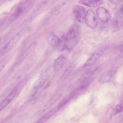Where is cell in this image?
<instances>
[{
    "instance_id": "ba28073f",
    "label": "cell",
    "mask_w": 123,
    "mask_h": 123,
    "mask_svg": "<svg viewBox=\"0 0 123 123\" xmlns=\"http://www.w3.org/2000/svg\"><path fill=\"white\" fill-rule=\"evenodd\" d=\"M66 61V57L63 55H60L58 57L55 61L54 64L55 70H59L65 63Z\"/></svg>"
},
{
    "instance_id": "44dd1931",
    "label": "cell",
    "mask_w": 123,
    "mask_h": 123,
    "mask_svg": "<svg viewBox=\"0 0 123 123\" xmlns=\"http://www.w3.org/2000/svg\"><path fill=\"white\" fill-rule=\"evenodd\" d=\"M2 44V41L1 39L0 38V47L1 46V44Z\"/></svg>"
},
{
    "instance_id": "ffe728a7",
    "label": "cell",
    "mask_w": 123,
    "mask_h": 123,
    "mask_svg": "<svg viewBox=\"0 0 123 123\" xmlns=\"http://www.w3.org/2000/svg\"><path fill=\"white\" fill-rule=\"evenodd\" d=\"M4 3L2 0H0V6H1Z\"/></svg>"
},
{
    "instance_id": "7a4b0ae2",
    "label": "cell",
    "mask_w": 123,
    "mask_h": 123,
    "mask_svg": "<svg viewBox=\"0 0 123 123\" xmlns=\"http://www.w3.org/2000/svg\"><path fill=\"white\" fill-rule=\"evenodd\" d=\"M84 22L86 25L90 28L94 29L97 27L98 19L95 12L92 9H89L87 10Z\"/></svg>"
},
{
    "instance_id": "e0dca14e",
    "label": "cell",
    "mask_w": 123,
    "mask_h": 123,
    "mask_svg": "<svg viewBox=\"0 0 123 123\" xmlns=\"http://www.w3.org/2000/svg\"><path fill=\"white\" fill-rule=\"evenodd\" d=\"M72 70V68L71 67L68 68L62 75V77L64 79H66L69 75Z\"/></svg>"
},
{
    "instance_id": "4fadbf2b",
    "label": "cell",
    "mask_w": 123,
    "mask_h": 123,
    "mask_svg": "<svg viewBox=\"0 0 123 123\" xmlns=\"http://www.w3.org/2000/svg\"><path fill=\"white\" fill-rule=\"evenodd\" d=\"M59 41V39L57 36L53 35L50 39L49 43L51 46H54L58 45Z\"/></svg>"
},
{
    "instance_id": "6da1fadb",
    "label": "cell",
    "mask_w": 123,
    "mask_h": 123,
    "mask_svg": "<svg viewBox=\"0 0 123 123\" xmlns=\"http://www.w3.org/2000/svg\"><path fill=\"white\" fill-rule=\"evenodd\" d=\"M23 32L20 31L12 37L0 50V57L6 54L15 45L22 37Z\"/></svg>"
},
{
    "instance_id": "5bb4252c",
    "label": "cell",
    "mask_w": 123,
    "mask_h": 123,
    "mask_svg": "<svg viewBox=\"0 0 123 123\" xmlns=\"http://www.w3.org/2000/svg\"><path fill=\"white\" fill-rule=\"evenodd\" d=\"M58 49L61 51H63L66 47V40L64 36L60 40L58 44Z\"/></svg>"
},
{
    "instance_id": "2e32d148",
    "label": "cell",
    "mask_w": 123,
    "mask_h": 123,
    "mask_svg": "<svg viewBox=\"0 0 123 123\" xmlns=\"http://www.w3.org/2000/svg\"><path fill=\"white\" fill-rule=\"evenodd\" d=\"M123 105L121 104L117 105L114 108L113 113L116 114L121 112L123 110Z\"/></svg>"
},
{
    "instance_id": "d6986e66",
    "label": "cell",
    "mask_w": 123,
    "mask_h": 123,
    "mask_svg": "<svg viewBox=\"0 0 123 123\" xmlns=\"http://www.w3.org/2000/svg\"><path fill=\"white\" fill-rule=\"evenodd\" d=\"M110 2L112 4L117 5L121 3L123 0H109Z\"/></svg>"
},
{
    "instance_id": "8992f818",
    "label": "cell",
    "mask_w": 123,
    "mask_h": 123,
    "mask_svg": "<svg viewBox=\"0 0 123 123\" xmlns=\"http://www.w3.org/2000/svg\"><path fill=\"white\" fill-rule=\"evenodd\" d=\"M102 50H100L94 53L84 65V67H88L93 64L104 53Z\"/></svg>"
},
{
    "instance_id": "52a82bcc",
    "label": "cell",
    "mask_w": 123,
    "mask_h": 123,
    "mask_svg": "<svg viewBox=\"0 0 123 123\" xmlns=\"http://www.w3.org/2000/svg\"><path fill=\"white\" fill-rule=\"evenodd\" d=\"M18 87L17 86L15 87L0 104V111L6 106L13 98L17 92Z\"/></svg>"
},
{
    "instance_id": "7c38bea8",
    "label": "cell",
    "mask_w": 123,
    "mask_h": 123,
    "mask_svg": "<svg viewBox=\"0 0 123 123\" xmlns=\"http://www.w3.org/2000/svg\"><path fill=\"white\" fill-rule=\"evenodd\" d=\"M10 55H7L5 57L0 63V72L5 67L11 58Z\"/></svg>"
},
{
    "instance_id": "3957f363",
    "label": "cell",
    "mask_w": 123,
    "mask_h": 123,
    "mask_svg": "<svg viewBox=\"0 0 123 123\" xmlns=\"http://www.w3.org/2000/svg\"><path fill=\"white\" fill-rule=\"evenodd\" d=\"M79 31L78 25L76 24L73 25L64 36L66 41L78 40Z\"/></svg>"
},
{
    "instance_id": "9c48e42d",
    "label": "cell",
    "mask_w": 123,
    "mask_h": 123,
    "mask_svg": "<svg viewBox=\"0 0 123 123\" xmlns=\"http://www.w3.org/2000/svg\"><path fill=\"white\" fill-rule=\"evenodd\" d=\"M79 2L81 4L92 7H96L103 3L100 0H81Z\"/></svg>"
},
{
    "instance_id": "9a60e30c",
    "label": "cell",
    "mask_w": 123,
    "mask_h": 123,
    "mask_svg": "<svg viewBox=\"0 0 123 123\" xmlns=\"http://www.w3.org/2000/svg\"><path fill=\"white\" fill-rule=\"evenodd\" d=\"M24 10L23 7L21 6L18 7L14 12L13 16L15 18L18 17L22 13Z\"/></svg>"
},
{
    "instance_id": "8fae6325",
    "label": "cell",
    "mask_w": 123,
    "mask_h": 123,
    "mask_svg": "<svg viewBox=\"0 0 123 123\" xmlns=\"http://www.w3.org/2000/svg\"><path fill=\"white\" fill-rule=\"evenodd\" d=\"M97 70V69L96 68L95 69L87 71L81 76L79 79V80L82 81L88 78L94 74Z\"/></svg>"
},
{
    "instance_id": "ac0fdd59",
    "label": "cell",
    "mask_w": 123,
    "mask_h": 123,
    "mask_svg": "<svg viewBox=\"0 0 123 123\" xmlns=\"http://www.w3.org/2000/svg\"><path fill=\"white\" fill-rule=\"evenodd\" d=\"M68 101V100L65 99L61 101L58 105L57 107L58 109L64 106Z\"/></svg>"
},
{
    "instance_id": "30bf717a",
    "label": "cell",
    "mask_w": 123,
    "mask_h": 123,
    "mask_svg": "<svg viewBox=\"0 0 123 123\" xmlns=\"http://www.w3.org/2000/svg\"><path fill=\"white\" fill-rule=\"evenodd\" d=\"M59 109L57 107L56 108L53 109L44 115L37 122L42 123L45 121L56 113Z\"/></svg>"
},
{
    "instance_id": "277c9868",
    "label": "cell",
    "mask_w": 123,
    "mask_h": 123,
    "mask_svg": "<svg viewBox=\"0 0 123 123\" xmlns=\"http://www.w3.org/2000/svg\"><path fill=\"white\" fill-rule=\"evenodd\" d=\"M73 12L75 18L80 23L84 22L86 14V10L82 6L77 5L74 7Z\"/></svg>"
},
{
    "instance_id": "5b68a950",
    "label": "cell",
    "mask_w": 123,
    "mask_h": 123,
    "mask_svg": "<svg viewBox=\"0 0 123 123\" xmlns=\"http://www.w3.org/2000/svg\"><path fill=\"white\" fill-rule=\"evenodd\" d=\"M96 13L99 19L102 22H107L111 18V15L109 11L103 7H98L96 10Z\"/></svg>"
}]
</instances>
